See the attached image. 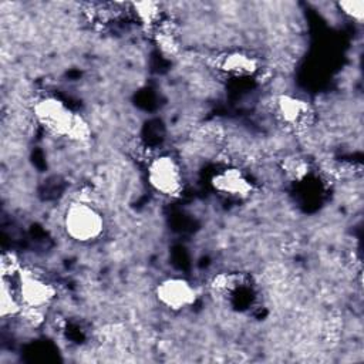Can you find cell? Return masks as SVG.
<instances>
[{"label": "cell", "instance_id": "1", "mask_svg": "<svg viewBox=\"0 0 364 364\" xmlns=\"http://www.w3.org/2000/svg\"><path fill=\"white\" fill-rule=\"evenodd\" d=\"M33 115L38 125L54 136L74 142H85L91 136L88 122L55 95H43L33 104Z\"/></svg>", "mask_w": 364, "mask_h": 364}, {"label": "cell", "instance_id": "2", "mask_svg": "<svg viewBox=\"0 0 364 364\" xmlns=\"http://www.w3.org/2000/svg\"><path fill=\"white\" fill-rule=\"evenodd\" d=\"M64 235L78 245L98 242L105 232V218L100 208L90 200H71L61 216Z\"/></svg>", "mask_w": 364, "mask_h": 364}, {"label": "cell", "instance_id": "3", "mask_svg": "<svg viewBox=\"0 0 364 364\" xmlns=\"http://www.w3.org/2000/svg\"><path fill=\"white\" fill-rule=\"evenodd\" d=\"M11 279L23 311H43L57 297L55 284L44 274L31 267L20 266Z\"/></svg>", "mask_w": 364, "mask_h": 364}, {"label": "cell", "instance_id": "4", "mask_svg": "<svg viewBox=\"0 0 364 364\" xmlns=\"http://www.w3.org/2000/svg\"><path fill=\"white\" fill-rule=\"evenodd\" d=\"M146 183L162 198H178L183 192V169L176 156L169 152L154 155L146 164Z\"/></svg>", "mask_w": 364, "mask_h": 364}, {"label": "cell", "instance_id": "5", "mask_svg": "<svg viewBox=\"0 0 364 364\" xmlns=\"http://www.w3.org/2000/svg\"><path fill=\"white\" fill-rule=\"evenodd\" d=\"M154 296L164 309L181 313L191 309L198 300L196 287L182 276H168L158 282L154 289Z\"/></svg>", "mask_w": 364, "mask_h": 364}, {"label": "cell", "instance_id": "6", "mask_svg": "<svg viewBox=\"0 0 364 364\" xmlns=\"http://www.w3.org/2000/svg\"><path fill=\"white\" fill-rule=\"evenodd\" d=\"M260 68V58L246 50H228L215 58V70L232 80L255 77Z\"/></svg>", "mask_w": 364, "mask_h": 364}, {"label": "cell", "instance_id": "7", "mask_svg": "<svg viewBox=\"0 0 364 364\" xmlns=\"http://www.w3.org/2000/svg\"><path fill=\"white\" fill-rule=\"evenodd\" d=\"M213 191L230 199H246L255 191V183L249 175L237 166H225L210 178Z\"/></svg>", "mask_w": 364, "mask_h": 364}, {"label": "cell", "instance_id": "8", "mask_svg": "<svg viewBox=\"0 0 364 364\" xmlns=\"http://www.w3.org/2000/svg\"><path fill=\"white\" fill-rule=\"evenodd\" d=\"M273 114L279 122L293 129L306 127L313 117L310 104L304 98L290 92L279 94L274 98Z\"/></svg>", "mask_w": 364, "mask_h": 364}, {"label": "cell", "instance_id": "9", "mask_svg": "<svg viewBox=\"0 0 364 364\" xmlns=\"http://www.w3.org/2000/svg\"><path fill=\"white\" fill-rule=\"evenodd\" d=\"M23 313V306L17 297L13 282L7 276H1V290H0V316L3 318L16 317Z\"/></svg>", "mask_w": 364, "mask_h": 364}, {"label": "cell", "instance_id": "10", "mask_svg": "<svg viewBox=\"0 0 364 364\" xmlns=\"http://www.w3.org/2000/svg\"><path fill=\"white\" fill-rule=\"evenodd\" d=\"M131 13L145 27H156L162 18L161 4L155 1H135L131 3Z\"/></svg>", "mask_w": 364, "mask_h": 364}, {"label": "cell", "instance_id": "11", "mask_svg": "<svg viewBox=\"0 0 364 364\" xmlns=\"http://www.w3.org/2000/svg\"><path fill=\"white\" fill-rule=\"evenodd\" d=\"M338 10L354 21H363L364 18V1L363 0H346L337 3Z\"/></svg>", "mask_w": 364, "mask_h": 364}, {"label": "cell", "instance_id": "12", "mask_svg": "<svg viewBox=\"0 0 364 364\" xmlns=\"http://www.w3.org/2000/svg\"><path fill=\"white\" fill-rule=\"evenodd\" d=\"M301 166H306V164H303L301 161H299L297 169H299V168H301ZM294 169H296V168H294V165H293V162H291V165L289 166V171H290V172H293V175H299V171H294Z\"/></svg>", "mask_w": 364, "mask_h": 364}]
</instances>
